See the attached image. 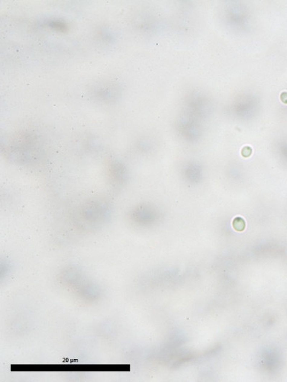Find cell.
<instances>
[{"label": "cell", "mask_w": 287, "mask_h": 382, "mask_svg": "<svg viewBox=\"0 0 287 382\" xmlns=\"http://www.w3.org/2000/svg\"><path fill=\"white\" fill-rule=\"evenodd\" d=\"M1 149L9 162L32 166L39 162L41 154L37 139L30 133H18L2 139Z\"/></svg>", "instance_id": "6da1fadb"}, {"label": "cell", "mask_w": 287, "mask_h": 382, "mask_svg": "<svg viewBox=\"0 0 287 382\" xmlns=\"http://www.w3.org/2000/svg\"><path fill=\"white\" fill-rule=\"evenodd\" d=\"M112 201L106 197L85 199L75 209L74 220L80 226L95 227L106 222L113 213Z\"/></svg>", "instance_id": "7a4b0ae2"}, {"label": "cell", "mask_w": 287, "mask_h": 382, "mask_svg": "<svg viewBox=\"0 0 287 382\" xmlns=\"http://www.w3.org/2000/svg\"><path fill=\"white\" fill-rule=\"evenodd\" d=\"M107 176L111 185L116 189H119L128 181V170L126 165L118 160L110 161L107 167Z\"/></svg>", "instance_id": "3957f363"}, {"label": "cell", "mask_w": 287, "mask_h": 382, "mask_svg": "<svg viewBox=\"0 0 287 382\" xmlns=\"http://www.w3.org/2000/svg\"><path fill=\"white\" fill-rule=\"evenodd\" d=\"M95 95L100 97V98L103 101H111L114 98L116 97V94L114 90L110 88H101L98 91H95Z\"/></svg>", "instance_id": "277c9868"}, {"label": "cell", "mask_w": 287, "mask_h": 382, "mask_svg": "<svg viewBox=\"0 0 287 382\" xmlns=\"http://www.w3.org/2000/svg\"><path fill=\"white\" fill-rule=\"evenodd\" d=\"M47 25L54 30L60 32H64L67 30V24L63 21L59 20H51L47 22Z\"/></svg>", "instance_id": "5b68a950"}, {"label": "cell", "mask_w": 287, "mask_h": 382, "mask_svg": "<svg viewBox=\"0 0 287 382\" xmlns=\"http://www.w3.org/2000/svg\"><path fill=\"white\" fill-rule=\"evenodd\" d=\"M233 225L235 230H238V231H242L245 228V222L242 218L237 217L233 221Z\"/></svg>", "instance_id": "8992f818"}, {"label": "cell", "mask_w": 287, "mask_h": 382, "mask_svg": "<svg viewBox=\"0 0 287 382\" xmlns=\"http://www.w3.org/2000/svg\"><path fill=\"white\" fill-rule=\"evenodd\" d=\"M281 99L283 103L287 104V93H283L281 95Z\"/></svg>", "instance_id": "52a82bcc"}]
</instances>
